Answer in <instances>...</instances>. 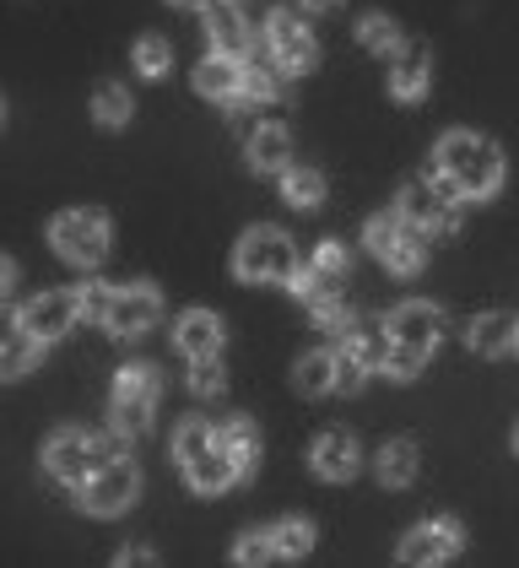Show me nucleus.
Here are the masks:
<instances>
[{"label": "nucleus", "mask_w": 519, "mask_h": 568, "mask_svg": "<svg viewBox=\"0 0 519 568\" xmlns=\"http://www.w3.org/2000/svg\"><path fill=\"white\" fill-rule=\"evenodd\" d=\"M432 169L460 201H487L503 184V152L476 131H449L432 152Z\"/></svg>", "instance_id": "1"}, {"label": "nucleus", "mask_w": 519, "mask_h": 568, "mask_svg": "<svg viewBox=\"0 0 519 568\" xmlns=\"http://www.w3.org/2000/svg\"><path fill=\"white\" fill-rule=\"evenodd\" d=\"M233 271H238V282H282L287 287V276L298 271V250H293V239L282 233V227H250L244 239H238V250H233Z\"/></svg>", "instance_id": "2"}, {"label": "nucleus", "mask_w": 519, "mask_h": 568, "mask_svg": "<svg viewBox=\"0 0 519 568\" xmlns=\"http://www.w3.org/2000/svg\"><path fill=\"white\" fill-rule=\"evenodd\" d=\"M395 212L411 222V227H423L428 239H455L460 233V195L444 184V179H411L406 190H400V201H395Z\"/></svg>", "instance_id": "3"}, {"label": "nucleus", "mask_w": 519, "mask_h": 568, "mask_svg": "<svg viewBox=\"0 0 519 568\" xmlns=\"http://www.w3.org/2000/svg\"><path fill=\"white\" fill-rule=\"evenodd\" d=\"M109 239H114V227L103 212H92V206H77V212H60V217L49 222V244H54V255L65 265H92L109 255Z\"/></svg>", "instance_id": "4"}, {"label": "nucleus", "mask_w": 519, "mask_h": 568, "mask_svg": "<svg viewBox=\"0 0 519 568\" xmlns=\"http://www.w3.org/2000/svg\"><path fill=\"white\" fill-rule=\"evenodd\" d=\"M109 455H114L109 438H92V434H82V428H60V434L43 444V471L54 481H65V487H82Z\"/></svg>", "instance_id": "5"}, {"label": "nucleus", "mask_w": 519, "mask_h": 568, "mask_svg": "<svg viewBox=\"0 0 519 568\" xmlns=\"http://www.w3.org/2000/svg\"><path fill=\"white\" fill-rule=\"evenodd\" d=\"M86 515H98V520H114V515H125L130 504H135V493H141V471H135V460H120V455H109L92 477L77 487Z\"/></svg>", "instance_id": "6"}, {"label": "nucleus", "mask_w": 519, "mask_h": 568, "mask_svg": "<svg viewBox=\"0 0 519 568\" xmlns=\"http://www.w3.org/2000/svg\"><path fill=\"white\" fill-rule=\"evenodd\" d=\"M265 49H271V65L282 71V77H308L314 65H319V44H314V33L298 22V11H271L265 17Z\"/></svg>", "instance_id": "7"}, {"label": "nucleus", "mask_w": 519, "mask_h": 568, "mask_svg": "<svg viewBox=\"0 0 519 568\" xmlns=\"http://www.w3.org/2000/svg\"><path fill=\"white\" fill-rule=\"evenodd\" d=\"M157 320H163V293L152 282H130V287H114V304L103 314V331L130 342V336H146Z\"/></svg>", "instance_id": "8"}, {"label": "nucleus", "mask_w": 519, "mask_h": 568, "mask_svg": "<svg viewBox=\"0 0 519 568\" xmlns=\"http://www.w3.org/2000/svg\"><path fill=\"white\" fill-rule=\"evenodd\" d=\"M460 547H466V525L428 520V525H417V530H406V541L395 547V558L406 568H428V564H449Z\"/></svg>", "instance_id": "9"}, {"label": "nucleus", "mask_w": 519, "mask_h": 568, "mask_svg": "<svg viewBox=\"0 0 519 568\" xmlns=\"http://www.w3.org/2000/svg\"><path fill=\"white\" fill-rule=\"evenodd\" d=\"M17 320L39 342H60L71 325H82V304H77V293H39V298H28V304L17 308Z\"/></svg>", "instance_id": "10"}, {"label": "nucleus", "mask_w": 519, "mask_h": 568, "mask_svg": "<svg viewBox=\"0 0 519 568\" xmlns=\"http://www.w3.org/2000/svg\"><path fill=\"white\" fill-rule=\"evenodd\" d=\"M385 325H389V342H406V347H423V352H432L438 347V336H444V314H438L428 298L400 304Z\"/></svg>", "instance_id": "11"}, {"label": "nucleus", "mask_w": 519, "mask_h": 568, "mask_svg": "<svg viewBox=\"0 0 519 568\" xmlns=\"http://www.w3.org/2000/svg\"><path fill=\"white\" fill-rule=\"evenodd\" d=\"M222 342H227V325H222V314H212V308H184L173 320V347L184 352V357L222 352Z\"/></svg>", "instance_id": "12"}, {"label": "nucleus", "mask_w": 519, "mask_h": 568, "mask_svg": "<svg viewBox=\"0 0 519 568\" xmlns=\"http://www.w3.org/2000/svg\"><path fill=\"white\" fill-rule=\"evenodd\" d=\"M314 477L319 481H352L357 477V466H363V449H357V438L342 434V428H330V434L314 438Z\"/></svg>", "instance_id": "13"}, {"label": "nucleus", "mask_w": 519, "mask_h": 568, "mask_svg": "<svg viewBox=\"0 0 519 568\" xmlns=\"http://www.w3.org/2000/svg\"><path fill=\"white\" fill-rule=\"evenodd\" d=\"M432 82V54L423 44H400L389 54V98L400 103H417Z\"/></svg>", "instance_id": "14"}, {"label": "nucleus", "mask_w": 519, "mask_h": 568, "mask_svg": "<svg viewBox=\"0 0 519 568\" xmlns=\"http://www.w3.org/2000/svg\"><path fill=\"white\" fill-rule=\"evenodd\" d=\"M43 342L17 320V314H6L0 308V379H22L33 363H39Z\"/></svg>", "instance_id": "15"}, {"label": "nucleus", "mask_w": 519, "mask_h": 568, "mask_svg": "<svg viewBox=\"0 0 519 568\" xmlns=\"http://www.w3.org/2000/svg\"><path fill=\"white\" fill-rule=\"evenodd\" d=\"M238 88H244V60H238V54L212 49V54L195 65V92H201V98H212V103H238Z\"/></svg>", "instance_id": "16"}, {"label": "nucleus", "mask_w": 519, "mask_h": 568, "mask_svg": "<svg viewBox=\"0 0 519 568\" xmlns=\"http://www.w3.org/2000/svg\"><path fill=\"white\" fill-rule=\"evenodd\" d=\"M184 481H190L195 493H227L233 481H244V477H238L233 455H227V449H222V438H216L212 449H201V455L184 466Z\"/></svg>", "instance_id": "17"}, {"label": "nucleus", "mask_w": 519, "mask_h": 568, "mask_svg": "<svg viewBox=\"0 0 519 568\" xmlns=\"http://www.w3.org/2000/svg\"><path fill=\"white\" fill-rule=\"evenodd\" d=\"M206 33H212V49H222V54H244L250 49V22H244V11L233 0L206 6Z\"/></svg>", "instance_id": "18"}, {"label": "nucleus", "mask_w": 519, "mask_h": 568, "mask_svg": "<svg viewBox=\"0 0 519 568\" xmlns=\"http://www.w3.org/2000/svg\"><path fill=\"white\" fill-rule=\"evenodd\" d=\"M293 163V131L287 125H260L250 135V169L255 174H282Z\"/></svg>", "instance_id": "19"}, {"label": "nucleus", "mask_w": 519, "mask_h": 568, "mask_svg": "<svg viewBox=\"0 0 519 568\" xmlns=\"http://www.w3.org/2000/svg\"><path fill=\"white\" fill-rule=\"evenodd\" d=\"M417 444L411 438H385L379 444V455H374V471H379V481L385 487H411L417 481Z\"/></svg>", "instance_id": "20"}, {"label": "nucleus", "mask_w": 519, "mask_h": 568, "mask_svg": "<svg viewBox=\"0 0 519 568\" xmlns=\"http://www.w3.org/2000/svg\"><path fill=\"white\" fill-rule=\"evenodd\" d=\"M466 347L481 357H509L515 352V320L509 314H476L471 331H466Z\"/></svg>", "instance_id": "21"}, {"label": "nucleus", "mask_w": 519, "mask_h": 568, "mask_svg": "<svg viewBox=\"0 0 519 568\" xmlns=\"http://www.w3.org/2000/svg\"><path fill=\"white\" fill-rule=\"evenodd\" d=\"M216 438H222V449L233 455L238 477H244V481L255 477V471H260V434H255V423H250V417H233V423H227Z\"/></svg>", "instance_id": "22"}, {"label": "nucleus", "mask_w": 519, "mask_h": 568, "mask_svg": "<svg viewBox=\"0 0 519 568\" xmlns=\"http://www.w3.org/2000/svg\"><path fill=\"white\" fill-rule=\"evenodd\" d=\"M276 179H282V201H287L293 212H314V206L325 201V174H319V169H298V163H287Z\"/></svg>", "instance_id": "23"}, {"label": "nucleus", "mask_w": 519, "mask_h": 568, "mask_svg": "<svg viewBox=\"0 0 519 568\" xmlns=\"http://www.w3.org/2000/svg\"><path fill=\"white\" fill-rule=\"evenodd\" d=\"M342 336H346L342 347L352 352L357 363H368V368H385V357H389V325H346Z\"/></svg>", "instance_id": "24"}, {"label": "nucleus", "mask_w": 519, "mask_h": 568, "mask_svg": "<svg viewBox=\"0 0 519 568\" xmlns=\"http://www.w3.org/2000/svg\"><path fill=\"white\" fill-rule=\"evenodd\" d=\"M130 114H135L130 92L120 88V82H98V92H92V120H98L103 131H120V125H130Z\"/></svg>", "instance_id": "25"}, {"label": "nucleus", "mask_w": 519, "mask_h": 568, "mask_svg": "<svg viewBox=\"0 0 519 568\" xmlns=\"http://www.w3.org/2000/svg\"><path fill=\"white\" fill-rule=\"evenodd\" d=\"M152 406L157 400H141V395H114L109 400V423H114V434L120 438H141L152 428Z\"/></svg>", "instance_id": "26"}, {"label": "nucleus", "mask_w": 519, "mask_h": 568, "mask_svg": "<svg viewBox=\"0 0 519 568\" xmlns=\"http://www.w3.org/2000/svg\"><path fill=\"white\" fill-rule=\"evenodd\" d=\"M293 379H298V390L303 395H330L336 390V352H303L298 357V374H293Z\"/></svg>", "instance_id": "27"}, {"label": "nucleus", "mask_w": 519, "mask_h": 568, "mask_svg": "<svg viewBox=\"0 0 519 568\" xmlns=\"http://www.w3.org/2000/svg\"><path fill=\"white\" fill-rule=\"evenodd\" d=\"M271 547H276V558H308L314 552V525L303 520V515H287V520L271 525Z\"/></svg>", "instance_id": "28"}, {"label": "nucleus", "mask_w": 519, "mask_h": 568, "mask_svg": "<svg viewBox=\"0 0 519 568\" xmlns=\"http://www.w3.org/2000/svg\"><path fill=\"white\" fill-rule=\"evenodd\" d=\"M357 44L368 49V54H395V49L406 44V39H400V22H395V17H385V11H374V17H363V22H357Z\"/></svg>", "instance_id": "29"}, {"label": "nucleus", "mask_w": 519, "mask_h": 568, "mask_svg": "<svg viewBox=\"0 0 519 568\" xmlns=\"http://www.w3.org/2000/svg\"><path fill=\"white\" fill-rule=\"evenodd\" d=\"M216 434H212V423L206 417H184L179 428H173V455H179V466H190L201 449H212Z\"/></svg>", "instance_id": "30"}, {"label": "nucleus", "mask_w": 519, "mask_h": 568, "mask_svg": "<svg viewBox=\"0 0 519 568\" xmlns=\"http://www.w3.org/2000/svg\"><path fill=\"white\" fill-rule=\"evenodd\" d=\"M114 395H141V400H157L163 395V374L152 363H125L114 374Z\"/></svg>", "instance_id": "31"}, {"label": "nucleus", "mask_w": 519, "mask_h": 568, "mask_svg": "<svg viewBox=\"0 0 519 568\" xmlns=\"http://www.w3.org/2000/svg\"><path fill=\"white\" fill-rule=\"evenodd\" d=\"M276 98H282V71H265V65H244L238 109H250V103H276Z\"/></svg>", "instance_id": "32"}, {"label": "nucleus", "mask_w": 519, "mask_h": 568, "mask_svg": "<svg viewBox=\"0 0 519 568\" xmlns=\"http://www.w3.org/2000/svg\"><path fill=\"white\" fill-rule=\"evenodd\" d=\"M190 390L201 400L227 390V374H222V352H206V357H190Z\"/></svg>", "instance_id": "33"}, {"label": "nucleus", "mask_w": 519, "mask_h": 568, "mask_svg": "<svg viewBox=\"0 0 519 568\" xmlns=\"http://www.w3.org/2000/svg\"><path fill=\"white\" fill-rule=\"evenodd\" d=\"M169 65H173V49H169V39H157V33H146L141 44H135V71L141 77H169Z\"/></svg>", "instance_id": "34"}, {"label": "nucleus", "mask_w": 519, "mask_h": 568, "mask_svg": "<svg viewBox=\"0 0 519 568\" xmlns=\"http://www.w3.org/2000/svg\"><path fill=\"white\" fill-rule=\"evenodd\" d=\"M432 352H423V347H406V342H389V357H385V374L389 379H417L423 374V363H428Z\"/></svg>", "instance_id": "35"}, {"label": "nucleus", "mask_w": 519, "mask_h": 568, "mask_svg": "<svg viewBox=\"0 0 519 568\" xmlns=\"http://www.w3.org/2000/svg\"><path fill=\"white\" fill-rule=\"evenodd\" d=\"M271 558H276V547H271V530H250V536H238V547H233V564H238V568L271 564Z\"/></svg>", "instance_id": "36"}, {"label": "nucleus", "mask_w": 519, "mask_h": 568, "mask_svg": "<svg viewBox=\"0 0 519 568\" xmlns=\"http://www.w3.org/2000/svg\"><path fill=\"white\" fill-rule=\"evenodd\" d=\"M77 304H82L86 325H103V314H109V304H114V287H103V282H82V287H77Z\"/></svg>", "instance_id": "37"}, {"label": "nucleus", "mask_w": 519, "mask_h": 568, "mask_svg": "<svg viewBox=\"0 0 519 568\" xmlns=\"http://www.w3.org/2000/svg\"><path fill=\"white\" fill-rule=\"evenodd\" d=\"M314 276H325V282H346V250L342 244H319L314 250V261H308Z\"/></svg>", "instance_id": "38"}, {"label": "nucleus", "mask_w": 519, "mask_h": 568, "mask_svg": "<svg viewBox=\"0 0 519 568\" xmlns=\"http://www.w3.org/2000/svg\"><path fill=\"white\" fill-rule=\"evenodd\" d=\"M363 379H368V363H357L346 347H336V390L357 395V390H363Z\"/></svg>", "instance_id": "39"}, {"label": "nucleus", "mask_w": 519, "mask_h": 568, "mask_svg": "<svg viewBox=\"0 0 519 568\" xmlns=\"http://www.w3.org/2000/svg\"><path fill=\"white\" fill-rule=\"evenodd\" d=\"M114 564L120 568H146V564H157V552H152V547H125Z\"/></svg>", "instance_id": "40"}, {"label": "nucleus", "mask_w": 519, "mask_h": 568, "mask_svg": "<svg viewBox=\"0 0 519 568\" xmlns=\"http://www.w3.org/2000/svg\"><path fill=\"white\" fill-rule=\"evenodd\" d=\"M11 287H17V265H11L6 255H0V304L11 298Z\"/></svg>", "instance_id": "41"}, {"label": "nucleus", "mask_w": 519, "mask_h": 568, "mask_svg": "<svg viewBox=\"0 0 519 568\" xmlns=\"http://www.w3.org/2000/svg\"><path fill=\"white\" fill-rule=\"evenodd\" d=\"M303 11H336V6H342V0H298Z\"/></svg>", "instance_id": "42"}, {"label": "nucleus", "mask_w": 519, "mask_h": 568, "mask_svg": "<svg viewBox=\"0 0 519 568\" xmlns=\"http://www.w3.org/2000/svg\"><path fill=\"white\" fill-rule=\"evenodd\" d=\"M169 6H184V11H206V6H216V0H169Z\"/></svg>", "instance_id": "43"}, {"label": "nucleus", "mask_w": 519, "mask_h": 568, "mask_svg": "<svg viewBox=\"0 0 519 568\" xmlns=\"http://www.w3.org/2000/svg\"><path fill=\"white\" fill-rule=\"evenodd\" d=\"M515 352H519V320H515Z\"/></svg>", "instance_id": "44"}, {"label": "nucleus", "mask_w": 519, "mask_h": 568, "mask_svg": "<svg viewBox=\"0 0 519 568\" xmlns=\"http://www.w3.org/2000/svg\"><path fill=\"white\" fill-rule=\"evenodd\" d=\"M515 455H519V428H515Z\"/></svg>", "instance_id": "45"}, {"label": "nucleus", "mask_w": 519, "mask_h": 568, "mask_svg": "<svg viewBox=\"0 0 519 568\" xmlns=\"http://www.w3.org/2000/svg\"><path fill=\"white\" fill-rule=\"evenodd\" d=\"M0 114H6V109H0Z\"/></svg>", "instance_id": "46"}]
</instances>
